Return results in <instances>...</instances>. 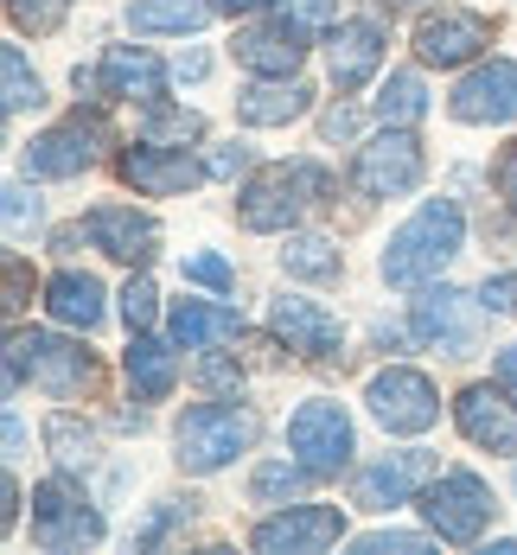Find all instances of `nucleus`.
<instances>
[{"mask_svg": "<svg viewBox=\"0 0 517 555\" xmlns=\"http://www.w3.org/2000/svg\"><path fill=\"white\" fill-rule=\"evenodd\" d=\"M192 134H205V121L192 109H160L147 121V141H192Z\"/></svg>", "mask_w": 517, "mask_h": 555, "instance_id": "obj_36", "label": "nucleus"}, {"mask_svg": "<svg viewBox=\"0 0 517 555\" xmlns=\"http://www.w3.org/2000/svg\"><path fill=\"white\" fill-rule=\"evenodd\" d=\"M90 243L115 256V262H128V269H147L154 262V249H160V223L141 218V211H128V205H103V211H90Z\"/></svg>", "mask_w": 517, "mask_h": 555, "instance_id": "obj_17", "label": "nucleus"}, {"mask_svg": "<svg viewBox=\"0 0 517 555\" xmlns=\"http://www.w3.org/2000/svg\"><path fill=\"white\" fill-rule=\"evenodd\" d=\"M377 115L397 121V128L422 121V115H428V90H422V77H415V70H390V83L377 90Z\"/></svg>", "mask_w": 517, "mask_h": 555, "instance_id": "obj_29", "label": "nucleus"}, {"mask_svg": "<svg viewBox=\"0 0 517 555\" xmlns=\"http://www.w3.org/2000/svg\"><path fill=\"white\" fill-rule=\"evenodd\" d=\"M435 479V453H390V460H377V466H364L358 473V486H351V504L358 511H397L415 486H428Z\"/></svg>", "mask_w": 517, "mask_h": 555, "instance_id": "obj_16", "label": "nucleus"}, {"mask_svg": "<svg viewBox=\"0 0 517 555\" xmlns=\"http://www.w3.org/2000/svg\"><path fill=\"white\" fill-rule=\"evenodd\" d=\"M128 384H134V396H147V402H160L172 384H179V358H172L160 338H147V333H134L128 338Z\"/></svg>", "mask_w": 517, "mask_h": 555, "instance_id": "obj_26", "label": "nucleus"}, {"mask_svg": "<svg viewBox=\"0 0 517 555\" xmlns=\"http://www.w3.org/2000/svg\"><path fill=\"white\" fill-rule=\"evenodd\" d=\"M460 243H466L460 205L454 198H428V205L390 236V249H384V281H390V287H422V281H435L454 262Z\"/></svg>", "mask_w": 517, "mask_h": 555, "instance_id": "obj_1", "label": "nucleus"}, {"mask_svg": "<svg viewBox=\"0 0 517 555\" xmlns=\"http://www.w3.org/2000/svg\"><path fill=\"white\" fill-rule=\"evenodd\" d=\"M154 313H160V294H154V281L134 275L121 287V320H128V333H147L154 326Z\"/></svg>", "mask_w": 517, "mask_h": 555, "instance_id": "obj_33", "label": "nucleus"}, {"mask_svg": "<svg viewBox=\"0 0 517 555\" xmlns=\"http://www.w3.org/2000/svg\"><path fill=\"white\" fill-rule=\"evenodd\" d=\"M46 441H52V460L64 473H77V466L96 460V435H90L77 415H52V422H46Z\"/></svg>", "mask_w": 517, "mask_h": 555, "instance_id": "obj_31", "label": "nucleus"}, {"mask_svg": "<svg viewBox=\"0 0 517 555\" xmlns=\"http://www.w3.org/2000/svg\"><path fill=\"white\" fill-rule=\"evenodd\" d=\"M211 64H205V52H192V57H179V77H205Z\"/></svg>", "mask_w": 517, "mask_h": 555, "instance_id": "obj_47", "label": "nucleus"}, {"mask_svg": "<svg viewBox=\"0 0 517 555\" xmlns=\"http://www.w3.org/2000/svg\"><path fill=\"white\" fill-rule=\"evenodd\" d=\"M364 402H371V415H377L390 435H422V428H435V415H441L435 384H428L422 371H409V364L377 371L371 389H364Z\"/></svg>", "mask_w": 517, "mask_h": 555, "instance_id": "obj_7", "label": "nucleus"}, {"mask_svg": "<svg viewBox=\"0 0 517 555\" xmlns=\"http://www.w3.org/2000/svg\"><path fill=\"white\" fill-rule=\"evenodd\" d=\"M269 326H275V338H287V351H300V358H333V351H339V320H333L326 307L300 300V294H282V300L269 307Z\"/></svg>", "mask_w": 517, "mask_h": 555, "instance_id": "obj_20", "label": "nucleus"}, {"mask_svg": "<svg viewBox=\"0 0 517 555\" xmlns=\"http://www.w3.org/2000/svg\"><path fill=\"white\" fill-rule=\"evenodd\" d=\"M307 103H313L307 83H294V77H262V83H249V90L236 96V115H243L249 128H282L294 115H307Z\"/></svg>", "mask_w": 517, "mask_h": 555, "instance_id": "obj_24", "label": "nucleus"}, {"mask_svg": "<svg viewBox=\"0 0 517 555\" xmlns=\"http://www.w3.org/2000/svg\"><path fill=\"white\" fill-rule=\"evenodd\" d=\"M7 384H33V389H46V396H57V402H70V396H83V389L96 384V364L70 338L13 333V345H7Z\"/></svg>", "mask_w": 517, "mask_h": 555, "instance_id": "obj_3", "label": "nucleus"}, {"mask_svg": "<svg viewBox=\"0 0 517 555\" xmlns=\"http://www.w3.org/2000/svg\"><path fill=\"white\" fill-rule=\"evenodd\" d=\"M205 384H211V389H236V384H243V377L230 371L224 358H205Z\"/></svg>", "mask_w": 517, "mask_h": 555, "instance_id": "obj_43", "label": "nucleus"}, {"mask_svg": "<svg viewBox=\"0 0 517 555\" xmlns=\"http://www.w3.org/2000/svg\"><path fill=\"white\" fill-rule=\"evenodd\" d=\"M287 447L300 453V466H313V479H333L351 460V422L339 402H300L287 422Z\"/></svg>", "mask_w": 517, "mask_h": 555, "instance_id": "obj_9", "label": "nucleus"}, {"mask_svg": "<svg viewBox=\"0 0 517 555\" xmlns=\"http://www.w3.org/2000/svg\"><path fill=\"white\" fill-rule=\"evenodd\" d=\"M384 64V26L377 20H345L339 33L326 39V70L339 90H364Z\"/></svg>", "mask_w": 517, "mask_h": 555, "instance_id": "obj_19", "label": "nucleus"}, {"mask_svg": "<svg viewBox=\"0 0 517 555\" xmlns=\"http://www.w3.org/2000/svg\"><path fill=\"white\" fill-rule=\"evenodd\" d=\"M307 479H313V466H300V460H262L256 479H249V499L256 504H287V499L307 492Z\"/></svg>", "mask_w": 517, "mask_h": 555, "instance_id": "obj_28", "label": "nucleus"}, {"mask_svg": "<svg viewBox=\"0 0 517 555\" xmlns=\"http://www.w3.org/2000/svg\"><path fill=\"white\" fill-rule=\"evenodd\" d=\"M351 179H358L364 198H402V192H415V185H422V141L390 121L371 147H358Z\"/></svg>", "mask_w": 517, "mask_h": 555, "instance_id": "obj_8", "label": "nucleus"}, {"mask_svg": "<svg viewBox=\"0 0 517 555\" xmlns=\"http://www.w3.org/2000/svg\"><path fill=\"white\" fill-rule=\"evenodd\" d=\"M486 46H492V20L486 13H466V7H441V13H428L415 26V57L422 64H441V70L473 64Z\"/></svg>", "mask_w": 517, "mask_h": 555, "instance_id": "obj_10", "label": "nucleus"}, {"mask_svg": "<svg viewBox=\"0 0 517 555\" xmlns=\"http://www.w3.org/2000/svg\"><path fill=\"white\" fill-rule=\"evenodd\" d=\"M262 435V422L249 409H224V402H198L179 415L172 428V447H179V466L185 473H218L236 453H249V441Z\"/></svg>", "mask_w": 517, "mask_h": 555, "instance_id": "obj_4", "label": "nucleus"}, {"mask_svg": "<svg viewBox=\"0 0 517 555\" xmlns=\"http://www.w3.org/2000/svg\"><path fill=\"white\" fill-rule=\"evenodd\" d=\"M454 422L473 447H486V453H517V402L505 389L466 384L460 402H454Z\"/></svg>", "mask_w": 517, "mask_h": 555, "instance_id": "obj_13", "label": "nucleus"}, {"mask_svg": "<svg viewBox=\"0 0 517 555\" xmlns=\"http://www.w3.org/2000/svg\"><path fill=\"white\" fill-rule=\"evenodd\" d=\"M90 83H103L109 96H128V103H160V96H167V70H160V57H147L141 46H115V52L103 57L96 77L77 70V90H90Z\"/></svg>", "mask_w": 517, "mask_h": 555, "instance_id": "obj_18", "label": "nucleus"}, {"mask_svg": "<svg viewBox=\"0 0 517 555\" xmlns=\"http://www.w3.org/2000/svg\"><path fill=\"white\" fill-rule=\"evenodd\" d=\"M39 223V198L26 185H7V236H26Z\"/></svg>", "mask_w": 517, "mask_h": 555, "instance_id": "obj_38", "label": "nucleus"}, {"mask_svg": "<svg viewBox=\"0 0 517 555\" xmlns=\"http://www.w3.org/2000/svg\"><path fill=\"white\" fill-rule=\"evenodd\" d=\"M492 492H486V479L479 473H441V479H428V499H422V517H428V530L441 537V543H479V530L492 524Z\"/></svg>", "mask_w": 517, "mask_h": 555, "instance_id": "obj_5", "label": "nucleus"}, {"mask_svg": "<svg viewBox=\"0 0 517 555\" xmlns=\"http://www.w3.org/2000/svg\"><path fill=\"white\" fill-rule=\"evenodd\" d=\"M351 128H358V115H351V109H333L326 121H320V134H326V141H345Z\"/></svg>", "mask_w": 517, "mask_h": 555, "instance_id": "obj_42", "label": "nucleus"}, {"mask_svg": "<svg viewBox=\"0 0 517 555\" xmlns=\"http://www.w3.org/2000/svg\"><path fill=\"white\" fill-rule=\"evenodd\" d=\"M211 20L205 0H134L128 7V26L134 33H198Z\"/></svg>", "mask_w": 517, "mask_h": 555, "instance_id": "obj_27", "label": "nucleus"}, {"mask_svg": "<svg viewBox=\"0 0 517 555\" xmlns=\"http://www.w3.org/2000/svg\"><path fill=\"white\" fill-rule=\"evenodd\" d=\"M33 543L39 550H90V543H103V517L90 511L83 492H70L64 479H46L39 492H33Z\"/></svg>", "mask_w": 517, "mask_h": 555, "instance_id": "obj_6", "label": "nucleus"}, {"mask_svg": "<svg viewBox=\"0 0 517 555\" xmlns=\"http://www.w3.org/2000/svg\"><path fill=\"white\" fill-rule=\"evenodd\" d=\"M256 7H269V0H218V13H256Z\"/></svg>", "mask_w": 517, "mask_h": 555, "instance_id": "obj_49", "label": "nucleus"}, {"mask_svg": "<svg viewBox=\"0 0 517 555\" xmlns=\"http://www.w3.org/2000/svg\"><path fill=\"white\" fill-rule=\"evenodd\" d=\"M96 147H103V121L70 115V121L46 128L39 141H26V172L33 179H77V172L96 160Z\"/></svg>", "mask_w": 517, "mask_h": 555, "instance_id": "obj_12", "label": "nucleus"}, {"mask_svg": "<svg viewBox=\"0 0 517 555\" xmlns=\"http://www.w3.org/2000/svg\"><path fill=\"white\" fill-rule=\"evenodd\" d=\"M448 109H454V121H517V64L492 57V64L466 70Z\"/></svg>", "mask_w": 517, "mask_h": 555, "instance_id": "obj_14", "label": "nucleus"}, {"mask_svg": "<svg viewBox=\"0 0 517 555\" xmlns=\"http://www.w3.org/2000/svg\"><path fill=\"white\" fill-rule=\"evenodd\" d=\"M300 57H307V46H300V33H294L287 20L282 26H249V33H236V64L256 70V77H294Z\"/></svg>", "mask_w": 517, "mask_h": 555, "instance_id": "obj_21", "label": "nucleus"}, {"mask_svg": "<svg viewBox=\"0 0 517 555\" xmlns=\"http://www.w3.org/2000/svg\"><path fill=\"white\" fill-rule=\"evenodd\" d=\"M185 281H198V287H218V294H230V287H236V269H230L224 256L198 249V256H185Z\"/></svg>", "mask_w": 517, "mask_h": 555, "instance_id": "obj_35", "label": "nucleus"}, {"mask_svg": "<svg viewBox=\"0 0 517 555\" xmlns=\"http://www.w3.org/2000/svg\"><path fill=\"white\" fill-rule=\"evenodd\" d=\"M415 333L441 351H473V313H466V294L454 287H428L415 300Z\"/></svg>", "mask_w": 517, "mask_h": 555, "instance_id": "obj_22", "label": "nucleus"}, {"mask_svg": "<svg viewBox=\"0 0 517 555\" xmlns=\"http://www.w3.org/2000/svg\"><path fill=\"white\" fill-rule=\"evenodd\" d=\"M333 192V179L326 167H313V160H287V167H262L249 185H243V205H236V218L243 230H287V223H300L320 198Z\"/></svg>", "mask_w": 517, "mask_h": 555, "instance_id": "obj_2", "label": "nucleus"}, {"mask_svg": "<svg viewBox=\"0 0 517 555\" xmlns=\"http://www.w3.org/2000/svg\"><path fill=\"white\" fill-rule=\"evenodd\" d=\"M64 7H70V0H13V20H20L26 33H52L57 20H64Z\"/></svg>", "mask_w": 517, "mask_h": 555, "instance_id": "obj_37", "label": "nucleus"}, {"mask_svg": "<svg viewBox=\"0 0 517 555\" xmlns=\"http://www.w3.org/2000/svg\"><path fill=\"white\" fill-rule=\"evenodd\" d=\"M499 192H505V205L517 211V141L499 154Z\"/></svg>", "mask_w": 517, "mask_h": 555, "instance_id": "obj_41", "label": "nucleus"}, {"mask_svg": "<svg viewBox=\"0 0 517 555\" xmlns=\"http://www.w3.org/2000/svg\"><path fill=\"white\" fill-rule=\"evenodd\" d=\"M358 550L364 555H415V550H428V537H409V530H377V537H364V543H358Z\"/></svg>", "mask_w": 517, "mask_h": 555, "instance_id": "obj_39", "label": "nucleus"}, {"mask_svg": "<svg viewBox=\"0 0 517 555\" xmlns=\"http://www.w3.org/2000/svg\"><path fill=\"white\" fill-rule=\"evenodd\" d=\"M499 384L517 389V345H505V351H499Z\"/></svg>", "mask_w": 517, "mask_h": 555, "instance_id": "obj_46", "label": "nucleus"}, {"mask_svg": "<svg viewBox=\"0 0 517 555\" xmlns=\"http://www.w3.org/2000/svg\"><path fill=\"white\" fill-rule=\"evenodd\" d=\"M282 269L287 275H300V281H333L339 275V249H333L326 236H287Z\"/></svg>", "mask_w": 517, "mask_h": 555, "instance_id": "obj_30", "label": "nucleus"}, {"mask_svg": "<svg viewBox=\"0 0 517 555\" xmlns=\"http://www.w3.org/2000/svg\"><path fill=\"white\" fill-rule=\"evenodd\" d=\"M479 307H486V313H517V281L512 275L486 281V287H479Z\"/></svg>", "mask_w": 517, "mask_h": 555, "instance_id": "obj_40", "label": "nucleus"}, {"mask_svg": "<svg viewBox=\"0 0 517 555\" xmlns=\"http://www.w3.org/2000/svg\"><path fill=\"white\" fill-rule=\"evenodd\" d=\"M339 537H345V517L333 504H294L282 517H262L249 543L262 555H320V550H333Z\"/></svg>", "mask_w": 517, "mask_h": 555, "instance_id": "obj_11", "label": "nucleus"}, {"mask_svg": "<svg viewBox=\"0 0 517 555\" xmlns=\"http://www.w3.org/2000/svg\"><path fill=\"white\" fill-rule=\"evenodd\" d=\"M243 160H249L243 147H218V154H211V172H218V179H230V172L243 167Z\"/></svg>", "mask_w": 517, "mask_h": 555, "instance_id": "obj_44", "label": "nucleus"}, {"mask_svg": "<svg viewBox=\"0 0 517 555\" xmlns=\"http://www.w3.org/2000/svg\"><path fill=\"white\" fill-rule=\"evenodd\" d=\"M282 7V20L294 33H320V26H333V13H339V0H275Z\"/></svg>", "mask_w": 517, "mask_h": 555, "instance_id": "obj_34", "label": "nucleus"}, {"mask_svg": "<svg viewBox=\"0 0 517 555\" xmlns=\"http://www.w3.org/2000/svg\"><path fill=\"white\" fill-rule=\"evenodd\" d=\"M20 294H26V262L13 256V262H7V307H20Z\"/></svg>", "mask_w": 517, "mask_h": 555, "instance_id": "obj_45", "label": "nucleus"}, {"mask_svg": "<svg viewBox=\"0 0 517 555\" xmlns=\"http://www.w3.org/2000/svg\"><path fill=\"white\" fill-rule=\"evenodd\" d=\"M205 172H211V167H198L192 154H179V147H160V141H141V147H128V154H121V179H128L134 192H147V198L192 192Z\"/></svg>", "mask_w": 517, "mask_h": 555, "instance_id": "obj_15", "label": "nucleus"}, {"mask_svg": "<svg viewBox=\"0 0 517 555\" xmlns=\"http://www.w3.org/2000/svg\"><path fill=\"white\" fill-rule=\"evenodd\" d=\"M0 83H7V115H20V109H33L39 103V77H33V64H26V52L20 46H7L0 52Z\"/></svg>", "mask_w": 517, "mask_h": 555, "instance_id": "obj_32", "label": "nucleus"}, {"mask_svg": "<svg viewBox=\"0 0 517 555\" xmlns=\"http://www.w3.org/2000/svg\"><path fill=\"white\" fill-rule=\"evenodd\" d=\"M172 338L185 351H218L230 338H243V313L236 307H211V300H179L172 307Z\"/></svg>", "mask_w": 517, "mask_h": 555, "instance_id": "obj_23", "label": "nucleus"}, {"mask_svg": "<svg viewBox=\"0 0 517 555\" xmlns=\"http://www.w3.org/2000/svg\"><path fill=\"white\" fill-rule=\"evenodd\" d=\"M46 313H52L57 326H77V333H96L103 326V281L96 275H57L46 287Z\"/></svg>", "mask_w": 517, "mask_h": 555, "instance_id": "obj_25", "label": "nucleus"}, {"mask_svg": "<svg viewBox=\"0 0 517 555\" xmlns=\"http://www.w3.org/2000/svg\"><path fill=\"white\" fill-rule=\"evenodd\" d=\"M26 447V428H20V415H7V453H20Z\"/></svg>", "mask_w": 517, "mask_h": 555, "instance_id": "obj_48", "label": "nucleus"}]
</instances>
